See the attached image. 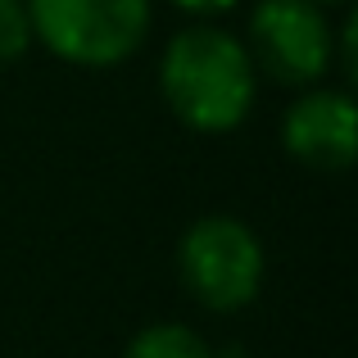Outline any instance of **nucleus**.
<instances>
[{
	"mask_svg": "<svg viewBox=\"0 0 358 358\" xmlns=\"http://www.w3.org/2000/svg\"><path fill=\"white\" fill-rule=\"evenodd\" d=\"M159 91L173 118L204 136L241 127L259 96V73L236 32L191 23L159 55Z\"/></svg>",
	"mask_w": 358,
	"mask_h": 358,
	"instance_id": "nucleus-1",
	"label": "nucleus"
},
{
	"mask_svg": "<svg viewBox=\"0 0 358 358\" xmlns=\"http://www.w3.org/2000/svg\"><path fill=\"white\" fill-rule=\"evenodd\" d=\"M32 41L73 69L131 59L155 23V0H23Z\"/></svg>",
	"mask_w": 358,
	"mask_h": 358,
	"instance_id": "nucleus-2",
	"label": "nucleus"
},
{
	"mask_svg": "<svg viewBox=\"0 0 358 358\" xmlns=\"http://www.w3.org/2000/svg\"><path fill=\"white\" fill-rule=\"evenodd\" d=\"M263 241L250 222L231 213H204L177 241V277L186 295L209 313H236L250 308L263 290Z\"/></svg>",
	"mask_w": 358,
	"mask_h": 358,
	"instance_id": "nucleus-3",
	"label": "nucleus"
},
{
	"mask_svg": "<svg viewBox=\"0 0 358 358\" xmlns=\"http://www.w3.org/2000/svg\"><path fill=\"white\" fill-rule=\"evenodd\" d=\"M250 64L259 78L290 91L322 87L336 64V27L322 5L308 0H259L250 9Z\"/></svg>",
	"mask_w": 358,
	"mask_h": 358,
	"instance_id": "nucleus-4",
	"label": "nucleus"
},
{
	"mask_svg": "<svg viewBox=\"0 0 358 358\" xmlns=\"http://www.w3.org/2000/svg\"><path fill=\"white\" fill-rule=\"evenodd\" d=\"M281 145L290 159L317 173H345L358 155V105L345 91L308 87L281 118Z\"/></svg>",
	"mask_w": 358,
	"mask_h": 358,
	"instance_id": "nucleus-5",
	"label": "nucleus"
},
{
	"mask_svg": "<svg viewBox=\"0 0 358 358\" xmlns=\"http://www.w3.org/2000/svg\"><path fill=\"white\" fill-rule=\"evenodd\" d=\"M122 358H218V354L186 322H150L127 341Z\"/></svg>",
	"mask_w": 358,
	"mask_h": 358,
	"instance_id": "nucleus-6",
	"label": "nucleus"
},
{
	"mask_svg": "<svg viewBox=\"0 0 358 358\" xmlns=\"http://www.w3.org/2000/svg\"><path fill=\"white\" fill-rule=\"evenodd\" d=\"M27 45H32V27H27L23 0H0V69L23 59Z\"/></svg>",
	"mask_w": 358,
	"mask_h": 358,
	"instance_id": "nucleus-7",
	"label": "nucleus"
},
{
	"mask_svg": "<svg viewBox=\"0 0 358 358\" xmlns=\"http://www.w3.org/2000/svg\"><path fill=\"white\" fill-rule=\"evenodd\" d=\"M336 55H341L345 87H354V82H358V23H354V14H345L341 32H336Z\"/></svg>",
	"mask_w": 358,
	"mask_h": 358,
	"instance_id": "nucleus-8",
	"label": "nucleus"
},
{
	"mask_svg": "<svg viewBox=\"0 0 358 358\" xmlns=\"http://www.w3.org/2000/svg\"><path fill=\"white\" fill-rule=\"evenodd\" d=\"M168 5H177L182 14L200 18V23H213L218 14H231V9H236L241 0H168Z\"/></svg>",
	"mask_w": 358,
	"mask_h": 358,
	"instance_id": "nucleus-9",
	"label": "nucleus"
},
{
	"mask_svg": "<svg viewBox=\"0 0 358 358\" xmlns=\"http://www.w3.org/2000/svg\"><path fill=\"white\" fill-rule=\"evenodd\" d=\"M308 5H322L327 9V5H350V0H308Z\"/></svg>",
	"mask_w": 358,
	"mask_h": 358,
	"instance_id": "nucleus-10",
	"label": "nucleus"
}]
</instances>
